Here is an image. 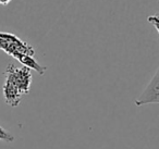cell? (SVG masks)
Wrapping results in <instances>:
<instances>
[{
  "label": "cell",
  "instance_id": "obj_1",
  "mask_svg": "<svg viewBox=\"0 0 159 149\" xmlns=\"http://www.w3.org/2000/svg\"><path fill=\"white\" fill-rule=\"evenodd\" d=\"M6 73H7L6 79H8L13 85H16L21 95L27 94L30 92L32 83V74L29 68L24 66V68L16 69L13 64H9Z\"/></svg>",
  "mask_w": 159,
  "mask_h": 149
},
{
  "label": "cell",
  "instance_id": "obj_2",
  "mask_svg": "<svg viewBox=\"0 0 159 149\" xmlns=\"http://www.w3.org/2000/svg\"><path fill=\"white\" fill-rule=\"evenodd\" d=\"M148 103H159V68L145 90L135 100V105L137 107Z\"/></svg>",
  "mask_w": 159,
  "mask_h": 149
},
{
  "label": "cell",
  "instance_id": "obj_3",
  "mask_svg": "<svg viewBox=\"0 0 159 149\" xmlns=\"http://www.w3.org/2000/svg\"><path fill=\"white\" fill-rule=\"evenodd\" d=\"M3 96H5V100L8 105L12 106V107H16L20 103L22 95L16 87V85H13L10 81L6 79V83L3 85Z\"/></svg>",
  "mask_w": 159,
  "mask_h": 149
},
{
  "label": "cell",
  "instance_id": "obj_4",
  "mask_svg": "<svg viewBox=\"0 0 159 149\" xmlns=\"http://www.w3.org/2000/svg\"><path fill=\"white\" fill-rule=\"evenodd\" d=\"M0 140H3L6 142H14V136L2 126H0Z\"/></svg>",
  "mask_w": 159,
  "mask_h": 149
},
{
  "label": "cell",
  "instance_id": "obj_5",
  "mask_svg": "<svg viewBox=\"0 0 159 149\" xmlns=\"http://www.w3.org/2000/svg\"><path fill=\"white\" fill-rule=\"evenodd\" d=\"M147 20H148V22L152 23V24L156 27L157 32L159 33V13H156V14H154V16H148Z\"/></svg>",
  "mask_w": 159,
  "mask_h": 149
},
{
  "label": "cell",
  "instance_id": "obj_6",
  "mask_svg": "<svg viewBox=\"0 0 159 149\" xmlns=\"http://www.w3.org/2000/svg\"><path fill=\"white\" fill-rule=\"evenodd\" d=\"M11 2V0H0V6H8Z\"/></svg>",
  "mask_w": 159,
  "mask_h": 149
}]
</instances>
